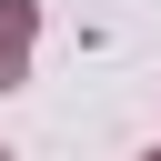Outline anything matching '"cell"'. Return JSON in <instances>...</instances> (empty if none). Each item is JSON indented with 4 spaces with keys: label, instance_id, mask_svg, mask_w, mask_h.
I'll return each instance as SVG.
<instances>
[{
    "label": "cell",
    "instance_id": "cell-1",
    "mask_svg": "<svg viewBox=\"0 0 161 161\" xmlns=\"http://www.w3.org/2000/svg\"><path fill=\"white\" fill-rule=\"evenodd\" d=\"M30 20H40L30 0H0V91H10L20 70H30Z\"/></svg>",
    "mask_w": 161,
    "mask_h": 161
},
{
    "label": "cell",
    "instance_id": "cell-2",
    "mask_svg": "<svg viewBox=\"0 0 161 161\" xmlns=\"http://www.w3.org/2000/svg\"><path fill=\"white\" fill-rule=\"evenodd\" d=\"M0 161H10V151H0Z\"/></svg>",
    "mask_w": 161,
    "mask_h": 161
},
{
    "label": "cell",
    "instance_id": "cell-3",
    "mask_svg": "<svg viewBox=\"0 0 161 161\" xmlns=\"http://www.w3.org/2000/svg\"><path fill=\"white\" fill-rule=\"evenodd\" d=\"M151 161H161V151H151Z\"/></svg>",
    "mask_w": 161,
    "mask_h": 161
}]
</instances>
